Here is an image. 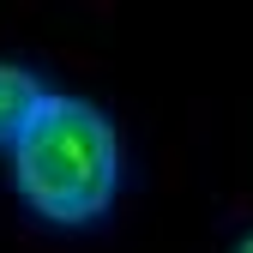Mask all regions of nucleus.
Masks as SVG:
<instances>
[{
    "label": "nucleus",
    "mask_w": 253,
    "mask_h": 253,
    "mask_svg": "<svg viewBox=\"0 0 253 253\" xmlns=\"http://www.w3.org/2000/svg\"><path fill=\"white\" fill-rule=\"evenodd\" d=\"M121 181H126V145L115 115L73 90H54L12 145V187L48 223L67 229L97 223L121 199Z\"/></svg>",
    "instance_id": "1"
},
{
    "label": "nucleus",
    "mask_w": 253,
    "mask_h": 253,
    "mask_svg": "<svg viewBox=\"0 0 253 253\" xmlns=\"http://www.w3.org/2000/svg\"><path fill=\"white\" fill-rule=\"evenodd\" d=\"M54 97V84L37 73V67H24V60H6L0 54V145H18L24 139V126L42 115V103Z\"/></svg>",
    "instance_id": "2"
},
{
    "label": "nucleus",
    "mask_w": 253,
    "mask_h": 253,
    "mask_svg": "<svg viewBox=\"0 0 253 253\" xmlns=\"http://www.w3.org/2000/svg\"><path fill=\"white\" fill-rule=\"evenodd\" d=\"M229 253H253V229H241V235H235V247H229Z\"/></svg>",
    "instance_id": "3"
}]
</instances>
